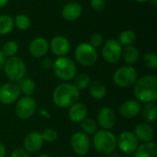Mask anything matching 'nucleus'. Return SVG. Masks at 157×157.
<instances>
[{"instance_id":"1","label":"nucleus","mask_w":157,"mask_h":157,"mask_svg":"<svg viewBox=\"0 0 157 157\" xmlns=\"http://www.w3.org/2000/svg\"><path fill=\"white\" fill-rule=\"evenodd\" d=\"M135 98L141 103H151L157 100V77L153 75H146L137 79L133 85Z\"/></svg>"},{"instance_id":"2","label":"nucleus","mask_w":157,"mask_h":157,"mask_svg":"<svg viewBox=\"0 0 157 157\" xmlns=\"http://www.w3.org/2000/svg\"><path fill=\"white\" fill-rule=\"evenodd\" d=\"M80 91L69 82H63L58 85L52 94V101L58 108L69 109L75 103L78 102Z\"/></svg>"},{"instance_id":"3","label":"nucleus","mask_w":157,"mask_h":157,"mask_svg":"<svg viewBox=\"0 0 157 157\" xmlns=\"http://www.w3.org/2000/svg\"><path fill=\"white\" fill-rule=\"evenodd\" d=\"M93 146L101 155H110L117 148V137L110 131L99 130L93 135Z\"/></svg>"},{"instance_id":"4","label":"nucleus","mask_w":157,"mask_h":157,"mask_svg":"<svg viewBox=\"0 0 157 157\" xmlns=\"http://www.w3.org/2000/svg\"><path fill=\"white\" fill-rule=\"evenodd\" d=\"M52 70L55 76L63 82L73 80L77 74V67L75 61L67 56L58 57L53 61Z\"/></svg>"},{"instance_id":"5","label":"nucleus","mask_w":157,"mask_h":157,"mask_svg":"<svg viewBox=\"0 0 157 157\" xmlns=\"http://www.w3.org/2000/svg\"><path fill=\"white\" fill-rule=\"evenodd\" d=\"M3 70L6 78L10 82L15 83H17L24 78L27 73V67L24 61L17 56L6 58Z\"/></svg>"},{"instance_id":"6","label":"nucleus","mask_w":157,"mask_h":157,"mask_svg":"<svg viewBox=\"0 0 157 157\" xmlns=\"http://www.w3.org/2000/svg\"><path fill=\"white\" fill-rule=\"evenodd\" d=\"M75 58L80 65L91 67L97 63L98 53L97 49L92 47L88 42H82L75 50Z\"/></svg>"},{"instance_id":"7","label":"nucleus","mask_w":157,"mask_h":157,"mask_svg":"<svg viewBox=\"0 0 157 157\" xmlns=\"http://www.w3.org/2000/svg\"><path fill=\"white\" fill-rule=\"evenodd\" d=\"M137 79L138 73L132 65H122L119 67L113 75L114 83L116 86L122 88L133 86Z\"/></svg>"},{"instance_id":"8","label":"nucleus","mask_w":157,"mask_h":157,"mask_svg":"<svg viewBox=\"0 0 157 157\" xmlns=\"http://www.w3.org/2000/svg\"><path fill=\"white\" fill-rule=\"evenodd\" d=\"M37 110V102L32 97L18 98L15 105V113L20 120L26 121L32 118Z\"/></svg>"},{"instance_id":"9","label":"nucleus","mask_w":157,"mask_h":157,"mask_svg":"<svg viewBox=\"0 0 157 157\" xmlns=\"http://www.w3.org/2000/svg\"><path fill=\"white\" fill-rule=\"evenodd\" d=\"M122 52V46L115 39H109L102 45L101 54L103 59L109 63H115L121 58Z\"/></svg>"},{"instance_id":"10","label":"nucleus","mask_w":157,"mask_h":157,"mask_svg":"<svg viewBox=\"0 0 157 157\" xmlns=\"http://www.w3.org/2000/svg\"><path fill=\"white\" fill-rule=\"evenodd\" d=\"M139 144V141L132 132H122L117 137V147L125 155L134 154Z\"/></svg>"},{"instance_id":"11","label":"nucleus","mask_w":157,"mask_h":157,"mask_svg":"<svg viewBox=\"0 0 157 157\" xmlns=\"http://www.w3.org/2000/svg\"><path fill=\"white\" fill-rule=\"evenodd\" d=\"M20 95L17 83L9 81L0 86V103L3 105H11L17 102Z\"/></svg>"},{"instance_id":"12","label":"nucleus","mask_w":157,"mask_h":157,"mask_svg":"<svg viewBox=\"0 0 157 157\" xmlns=\"http://www.w3.org/2000/svg\"><path fill=\"white\" fill-rule=\"evenodd\" d=\"M90 139L89 136L82 132L74 133L71 137V146L75 154L79 156L86 155L90 150Z\"/></svg>"},{"instance_id":"13","label":"nucleus","mask_w":157,"mask_h":157,"mask_svg":"<svg viewBox=\"0 0 157 157\" xmlns=\"http://www.w3.org/2000/svg\"><path fill=\"white\" fill-rule=\"evenodd\" d=\"M117 121V117L114 110L109 107H104L99 109L97 116V123L101 130L110 131L114 128Z\"/></svg>"},{"instance_id":"14","label":"nucleus","mask_w":157,"mask_h":157,"mask_svg":"<svg viewBox=\"0 0 157 157\" xmlns=\"http://www.w3.org/2000/svg\"><path fill=\"white\" fill-rule=\"evenodd\" d=\"M49 46L53 54L58 57L66 56L71 50V43L69 40L64 36H55L49 42Z\"/></svg>"},{"instance_id":"15","label":"nucleus","mask_w":157,"mask_h":157,"mask_svg":"<svg viewBox=\"0 0 157 157\" xmlns=\"http://www.w3.org/2000/svg\"><path fill=\"white\" fill-rule=\"evenodd\" d=\"M49 50H50L49 41L42 37H38L33 39L29 44V52L34 58L45 57Z\"/></svg>"},{"instance_id":"16","label":"nucleus","mask_w":157,"mask_h":157,"mask_svg":"<svg viewBox=\"0 0 157 157\" xmlns=\"http://www.w3.org/2000/svg\"><path fill=\"white\" fill-rule=\"evenodd\" d=\"M43 143L44 142L40 132H30L24 138L23 141L24 150H26L29 154H36L41 149Z\"/></svg>"},{"instance_id":"17","label":"nucleus","mask_w":157,"mask_h":157,"mask_svg":"<svg viewBox=\"0 0 157 157\" xmlns=\"http://www.w3.org/2000/svg\"><path fill=\"white\" fill-rule=\"evenodd\" d=\"M142 105L138 100L135 99H129L124 101L119 108L120 115L126 119L131 120L137 117L141 112Z\"/></svg>"},{"instance_id":"18","label":"nucleus","mask_w":157,"mask_h":157,"mask_svg":"<svg viewBox=\"0 0 157 157\" xmlns=\"http://www.w3.org/2000/svg\"><path fill=\"white\" fill-rule=\"evenodd\" d=\"M133 133L138 139L139 142L143 143H150L155 139V130L153 126L147 122H140L138 123L133 130Z\"/></svg>"},{"instance_id":"19","label":"nucleus","mask_w":157,"mask_h":157,"mask_svg":"<svg viewBox=\"0 0 157 157\" xmlns=\"http://www.w3.org/2000/svg\"><path fill=\"white\" fill-rule=\"evenodd\" d=\"M83 13V7L79 3L70 2L64 5L62 9V17L68 21L76 20L81 17Z\"/></svg>"},{"instance_id":"20","label":"nucleus","mask_w":157,"mask_h":157,"mask_svg":"<svg viewBox=\"0 0 157 157\" xmlns=\"http://www.w3.org/2000/svg\"><path fill=\"white\" fill-rule=\"evenodd\" d=\"M87 108L84 103L76 102L69 108L68 116L69 119L75 123H80L87 117Z\"/></svg>"},{"instance_id":"21","label":"nucleus","mask_w":157,"mask_h":157,"mask_svg":"<svg viewBox=\"0 0 157 157\" xmlns=\"http://www.w3.org/2000/svg\"><path fill=\"white\" fill-rule=\"evenodd\" d=\"M134 157H157V144L154 142L139 144Z\"/></svg>"},{"instance_id":"22","label":"nucleus","mask_w":157,"mask_h":157,"mask_svg":"<svg viewBox=\"0 0 157 157\" xmlns=\"http://www.w3.org/2000/svg\"><path fill=\"white\" fill-rule=\"evenodd\" d=\"M139 57H140V52L135 46L130 45L122 48L121 58L124 60L127 65H132L136 63L139 60Z\"/></svg>"},{"instance_id":"23","label":"nucleus","mask_w":157,"mask_h":157,"mask_svg":"<svg viewBox=\"0 0 157 157\" xmlns=\"http://www.w3.org/2000/svg\"><path fill=\"white\" fill-rule=\"evenodd\" d=\"M140 113H142V116H143L144 120L145 121V122H147L149 124L155 122L156 121L157 117V108L155 103H154V102L145 103L142 107Z\"/></svg>"},{"instance_id":"24","label":"nucleus","mask_w":157,"mask_h":157,"mask_svg":"<svg viewBox=\"0 0 157 157\" xmlns=\"http://www.w3.org/2000/svg\"><path fill=\"white\" fill-rule=\"evenodd\" d=\"M17 86L19 87L20 93L23 94L24 97H31L36 91V83L29 77L22 78L17 82Z\"/></svg>"},{"instance_id":"25","label":"nucleus","mask_w":157,"mask_h":157,"mask_svg":"<svg viewBox=\"0 0 157 157\" xmlns=\"http://www.w3.org/2000/svg\"><path fill=\"white\" fill-rule=\"evenodd\" d=\"M88 87H89V94L95 99H98V100L102 99L107 95V87L100 81H98V80L93 81L92 83H90Z\"/></svg>"},{"instance_id":"26","label":"nucleus","mask_w":157,"mask_h":157,"mask_svg":"<svg viewBox=\"0 0 157 157\" xmlns=\"http://www.w3.org/2000/svg\"><path fill=\"white\" fill-rule=\"evenodd\" d=\"M80 123L82 132H84L86 135H94L98 131V125L97 123V121H95L94 119L86 117Z\"/></svg>"},{"instance_id":"27","label":"nucleus","mask_w":157,"mask_h":157,"mask_svg":"<svg viewBox=\"0 0 157 157\" xmlns=\"http://www.w3.org/2000/svg\"><path fill=\"white\" fill-rule=\"evenodd\" d=\"M14 18L9 15L0 16V35H6L14 29Z\"/></svg>"},{"instance_id":"28","label":"nucleus","mask_w":157,"mask_h":157,"mask_svg":"<svg viewBox=\"0 0 157 157\" xmlns=\"http://www.w3.org/2000/svg\"><path fill=\"white\" fill-rule=\"evenodd\" d=\"M135 40H136V33L132 29H124L123 31H121L118 40V41L121 43L122 47L133 45Z\"/></svg>"},{"instance_id":"29","label":"nucleus","mask_w":157,"mask_h":157,"mask_svg":"<svg viewBox=\"0 0 157 157\" xmlns=\"http://www.w3.org/2000/svg\"><path fill=\"white\" fill-rule=\"evenodd\" d=\"M74 80V86L80 91V90H85L86 89L90 83H91V79L89 77V75L86 73H80V74H76V75L75 76Z\"/></svg>"},{"instance_id":"30","label":"nucleus","mask_w":157,"mask_h":157,"mask_svg":"<svg viewBox=\"0 0 157 157\" xmlns=\"http://www.w3.org/2000/svg\"><path fill=\"white\" fill-rule=\"evenodd\" d=\"M14 25L21 31H25L28 30L30 26H31V20L30 18L23 14V13H19L17 15H16V17H14Z\"/></svg>"},{"instance_id":"31","label":"nucleus","mask_w":157,"mask_h":157,"mask_svg":"<svg viewBox=\"0 0 157 157\" xmlns=\"http://www.w3.org/2000/svg\"><path fill=\"white\" fill-rule=\"evenodd\" d=\"M1 51L6 58L16 56L18 52V44L15 40H7L4 43Z\"/></svg>"},{"instance_id":"32","label":"nucleus","mask_w":157,"mask_h":157,"mask_svg":"<svg viewBox=\"0 0 157 157\" xmlns=\"http://www.w3.org/2000/svg\"><path fill=\"white\" fill-rule=\"evenodd\" d=\"M143 62L145 67H147L148 69H152L155 70L157 67V56L155 53L154 52H148L146 54H144V58H143Z\"/></svg>"},{"instance_id":"33","label":"nucleus","mask_w":157,"mask_h":157,"mask_svg":"<svg viewBox=\"0 0 157 157\" xmlns=\"http://www.w3.org/2000/svg\"><path fill=\"white\" fill-rule=\"evenodd\" d=\"M41 137L43 139V142H47V143H53L57 140L58 138V133L55 130L53 129H45L42 132H41Z\"/></svg>"},{"instance_id":"34","label":"nucleus","mask_w":157,"mask_h":157,"mask_svg":"<svg viewBox=\"0 0 157 157\" xmlns=\"http://www.w3.org/2000/svg\"><path fill=\"white\" fill-rule=\"evenodd\" d=\"M88 43L96 49L98 47H101L104 43V37L100 33H93L89 37V42Z\"/></svg>"},{"instance_id":"35","label":"nucleus","mask_w":157,"mask_h":157,"mask_svg":"<svg viewBox=\"0 0 157 157\" xmlns=\"http://www.w3.org/2000/svg\"><path fill=\"white\" fill-rule=\"evenodd\" d=\"M90 6L95 11L101 12L106 7V0H90Z\"/></svg>"},{"instance_id":"36","label":"nucleus","mask_w":157,"mask_h":157,"mask_svg":"<svg viewBox=\"0 0 157 157\" xmlns=\"http://www.w3.org/2000/svg\"><path fill=\"white\" fill-rule=\"evenodd\" d=\"M10 157H29V153L23 148H17L11 153Z\"/></svg>"},{"instance_id":"37","label":"nucleus","mask_w":157,"mask_h":157,"mask_svg":"<svg viewBox=\"0 0 157 157\" xmlns=\"http://www.w3.org/2000/svg\"><path fill=\"white\" fill-rule=\"evenodd\" d=\"M52 65H53V60L49 58V57H43V59L41 60V66L42 68L46 69V70H50L52 69Z\"/></svg>"},{"instance_id":"38","label":"nucleus","mask_w":157,"mask_h":157,"mask_svg":"<svg viewBox=\"0 0 157 157\" xmlns=\"http://www.w3.org/2000/svg\"><path fill=\"white\" fill-rule=\"evenodd\" d=\"M6 56L3 54V52H2V51L0 50V72L3 70V68H4V65H5V62H6Z\"/></svg>"},{"instance_id":"39","label":"nucleus","mask_w":157,"mask_h":157,"mask_svg":"<svg viewBox=\"0 0 157 157\" xmlns=\"http://www.w3.org/2000/svg\"><path fill=\"white\" fill-rule=\"evenodd\" d=\"M6 149L5 147V145L0 143V157H6Z\"/></svg>"},{"instance_id":"40","label":"nucleus","mask_w":157,"mask_h":157,"mask_svg":"<svg viewBox=\"0 0 157 157\" xmlns=\"http://www.w3.org/2000/svg\"><path fill=\"white\" fill-rule=\"evenodd\" d=\"M40 115L42 116V117H44V118H50L51 117V115H50V113H49V111L48 110H46V109H40Z\"/></svg>"},{"instance_id":"41","label":"nucleus","mask_w":157,"mask_h":157,"mask_svg":"<svg viewBox=\"0 0 157 157\" xmlns=\"http://www.w3.org/2000/svg\"><path fill=\"white\" fill-rule=\"evenodd\" d=\"M9 0H0V8L4 7L5 6H6V4L8 3Z\"/></svg>"},{"instance_id":"42","label":"nucleus","mask_w":157,"mask_h":157,"mask_svg":"<svg viewBox=\"0 0 157 157\" xmlns=\"http://www.w3.org/2000/svg\"><path fill=\"white\" fill-rule=\"evenodd\" d=\"M37 157H52V156H51V155H47V154H41V155H38Z\"/></svg>"},{"instance_id":"43","label":"nucleus","mask_w":157,"mask_h":157,"mask_svg":"<svg viewBox=\"0 0 157 157\" xmlns=\"http://www.w3.org/2000/svg\"><path fill=\"white\" fill-rule=\"evenodd\" d=\"M149 1L153 6H156L157 5V0H149Z\"/></svg>"},{"instance_id":"44","label":"nucleus","mask_w":157,"mask_h":157,"mask_svg":"<svg viewBox=\"0 0 157 157\" xmlns=\"http://www.w3.org/2000/svg\"><path fill=\"white\" fill-rule=\"evenodd\" d=\"M134 1H136L137 3H146V2H148L149 0H134Z\"/></svg>"}]
</instances>
